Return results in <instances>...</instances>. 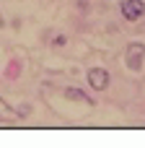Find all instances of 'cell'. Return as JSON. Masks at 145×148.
Wrapping results in <instances>:
<instances>
[{
    "label": "cell",
    "instance_id": "obj_1",
    "mask_svg": "<svg viewBox=\"0 0 145 148\" xmlns=\"http://www.w3.org/2000/svg\"><path fill=\"white\" fill-rule=\"evenodd\" d=\"M119 10H122V18L125 21H140L145 16V0H122L119 3Z\"/></svg>",
    "mask_w": 145,
    "mask_h": 148
},
{
    "label": "cell",
    "instance_id": "obj_2",
    "mask_svg": "<svg viewBox=\"0 0 145 148\" xmlns=\"http://www.w3.org/2000/svg\"><path fill=\"white\" fill-rule=\"evenodd\" d=\"M143 55H145V44L143 42L127 44V55H125L127 68H130V70H143Z\"/></svg>",
    "mask_w": 145,
    "mask_h": 148
},
{
    "label": "cell",
    "instance_id": "obj_3",
    "mask_svg": "<svg viewBox=\"0 0 145 148\" xmlns=\"http://www.w3.org/2000/svg\"><path fill=\"white\" fill-rule=\"evenodd\" d=\"M109 70H104V68H91L88 70V86L93 88V91H106L109 88Z\"/></svg>",
    "mask_w": 145,
    "mask_h": 148
},
{
    "label": "cell",
    "instance_id": "obj_4",
    "mask_svg": "<svg viewBox=\"0 0 145 148\" xmlns=\"http://www.w3.org/2000/svg\"><path fill=\"white\" fill-rule=\"evenodd\" d=\"M65 99H70V101H83V104H93V99H91L88 94H83L80 88H65Z\"/></svg>",
    "mask_w": 145,
    "mask_h": 148
},
{
    "label": "cell",
    "instance_id": "obj_5",
    "mask_svg": "<svg viewBox=\"0 0 145 148\" xmlns=\"http://www.w3.org/2000/svg\"><path fill=\"white\" fill-rule=\"evenodd\" d=\"M10 120H13V107L5 99H0V122H10Z\"/></svg>",
    "mask_w": 145,
    "mask_h": 148
},
{
    "label": "cell",
    "instance_id": "obj_6",
    "mask_svg": "<svg viewBox=\"0 0 145 148\" xmlns=\"http://www.w3.org/2000/svg\"><path fill=\"white\" fill-rule=\"evenodd\" d=\"M143 31H145V26H143Z\"/></svg>",
    "mask_w": 145,
    "mask_h": 148
}]
</instances>
